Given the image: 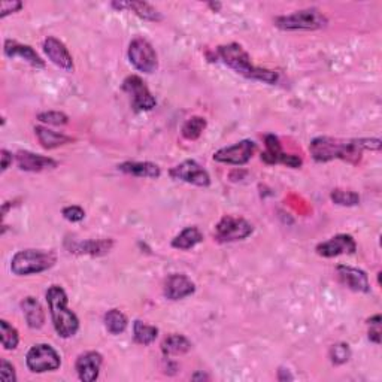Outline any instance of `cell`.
<instances>
[{
	"label": "cell",
	"mask_w": 382,
	"mask_h": 382,
	"mask_svg": "<svg viewBox=\"0 0 382 382\" xmlns=\"http://www.w3.org/2000/svg\"><path fill=\"white\" fill-rule=\"evenodd\" d=\"M257 143L251 139H244L216 151L214 154V160L223 164H232V166H244L253 159Z\"/></svg>",
	"instance_id": "30bf717a"
},
{
	"label": "cell",
	"mask_w": 382,
	"mask_h": 382,
	"mask_svg": "<svg viewBox=\"0 0 382 382\" xmlns=\"http://www.w3.org/2000/svg\"><path fill=\"white\" fill-rule=\"evenodd\" d=\"M0 379H2L3 382H15L17 381L15 367L13 363H9L6 358L0 361Z\"/></svg>",
	"instance_id": "d590c367"
},
{
	"label": "cell",
	"mask_w": 382,
	"mask_h": 382,
	"mask_svg": "<svg viewBox=\"0 0 382 382\" xmlns=\"http://www.w3.org/2000/svg\"><path fill=\"white\" fill-rule=\"evenodd\" d=\"M38 120L48 126H65L69 122V117L60 111H45L38 113Z\"/></svg>",
	"instance_id": "1f68e13d"
},
{
	"label": "cell",
	"mask_w": 382,
	"mask_h": 382,
	"mask_svg": "<svg viewBox=\"0 0 382 382\" xmlns=\"http://www.w3.org/2000/svg\"><path fill=\"white\" fill-rule=\"evenodd\" d=\"M0 159H2V172H6L8 168L13 164L15 156L11 151H8V150L3 148L2 151H0Z\"/></svg>",
	"instance_id": "74e56055"
},
{
	"label": "cell",
	"mask_w": 382,
	"mask_h": 382,
	"mask_svg": "<svg viewBox=\"0 0 382 382\" xmlns=\"http://www.w3.org/2000/svg\"><path fill=\"white\" fill-rule=\"evenodd\" d=\"M117 169L126 175H132L136 178H150L157 180L161 175L160 166L151 161H124L118 164Z\"/></svg>",
	"instance_id": "ffe728a7"
},
{
	"label": "cell",
	"mask_w": 382,
	"mask_h": 382,
	"mask_svg": "<svg viewBox=\"0 0 382 382\" xmlns=\"http://www.w3.org/2000/svg\"><path fill=\"white\" fill-rule=\"evenodd\" d=\"M196 292V284L184 273H172L166 278L163 287V294L168 301L177 302L187 299Z\"/></svg>",
	"instance_id": "5bb4252c"
},
{
	"label": "cell",
	"mask_w": 382,
	"mask_h": 382,
	"mask_svg": "<svg viewBox=\"0 0 382 382\" xmlns=\"http://www.w3.org/2000/svg\"><path fill=\"white\" fill-rule=\"evenodd\" d=\"M111 6L117 11H122V9H127L133 14H136L139 18L145 19V22L151 23H159L163 19L161 13H159L156 8L147 2H112Z\"/></svg>",
	"instance_id": "44dd1931"
},
{
	"label": "cell",
	"mask_w": 382,
	"mask_h": 382,
	"mask_svg": "<svg viewBox=\"0 0 382 382\" xmlns=\"http://www.w3.org/2000/svg\"><path fill=\"white\" fill-rule=\"evenodd\" d=\"M22 311L26 318V323L30 328H42L45 324V312L42 305L39 303L36 297H24L22 301Z\"/></svg>",
	"instance_id": "7402d4cb"
},
{
	"label": "cell",
	"mask_w": 382,
	"mask_h": 382,
	"mask_svg": "<svg viewBox=\"0 0 382 382\" xmlns=\"http://www.w3.org/2000/svg\"><path fill=\"white\" fill-rule=\"evenodd\" d=\"M23 2H18V0H13V2L5 0V2L0 3V18H5L9 14L18 13L19 9H23Z\"/></svg>",
	"instance_id": "8d00e7d4"
},
{
	"label": "cell",
	"mask_w": 382,
	"mask_h": 382,
	"mask_svg": "<svg viewBox=\"0 0 382 382\" xmlns=\"http://www.w3.org/2000/svg\"><path fill=\"white\" fill-rule=\"evenodd\" d=\"M191 349V342L184 335L173 333L163 339L161 351L164 356H182Z\"/></svg>",
	"instance_id": "484cf974"
},
{
	"label": "cell",
	"mask_w": 382,
	"mask_h": 382,
	"mask_svg": "<svg viewBox=\"0 0 382 382\" xmlns=\"http://www.w3.org/2000/svg\"><path fill=\"white\" fill-rule=\"evenodd\" d=\"M273 23L281 30H318L327 26V17L317 8L301 9L288 15L276 17Z\"/></svg>",
	"instance_id": "5b68a950"
},
{
	"label": "cell",
	"mask_w": 382,
	"mask_h": 382,
	"mask_svg": "<svg viewBox=\"0 0 382 382\" xmlns=\"http://www.w3.org/2000/svg\"><path fill=\"white\" fill-rule=\"evenodd\" d=\"M215 56L224 66L232 69L234 74L241 75L246 79L260 81L269 86H273L280 81V74H278V72L254 66L250 54L246 53L242 45L236 42L220 45L215 51Z\"/></svg>",
	"instance_id": "7a4b0ae2"
},
{
	"label": "cell",
	"mask_w": 382,
	"mask_h": 382,
	"mask_svg": "<svg viewBox=\"0 0 382 382\" xmlns=\"http://www.w3.org/2000/svg\"><path fill=\"white\" fill-rule=\"evenodd\" d=\"M130 65L142 74L151 75L159 69V57L156 49L145 38H135L127 49Z\"/></svg>",
	"instance_id": "8992f818"
},
{
	"label": "cell",
	"mask_w": 382,
	"mask_h": 382,
	"mask_svg": "<svg viewBox=\"0 0 382 382\" xmlns=\"http://www.w3.org/2000/svg\"><path fill=\"white\" fill-rule=\"evenodd\" d=\"M42 48L45 56L49 58V61L53 65H56L57 67L63 69L65 72H72L74 70V58H72L69 49L66 48V45L61 42L60 39L54 38V36H48L44 42H42Z\"/></svg>",
	"instance_id": "9a60e30c"
},
{
	"label": "cell",
	"mask_w": 382,
	"mask_h": 382,
	"mask_svg": "<svg viewBox=\"0 0 382 382\" xmlns=\"http://www.w3.org/2000/svg\"><path fill=\"white\" fill-rule=\"evenodd\" d=\"M169 175L173 180L196 185V187L206 189L211 185V175L196 160H184L172 168Z\"/></svg>",
	"instance_id": "8fae6325"
},
{
	"label": "cell",
	"mask_w": 382,
	"mask_h": 382,
	"mask_svg": "<svg viewBox=\"0 0 382 382\" xmlns=\"http://www.w3.org/2000/svg\"><path fill=\"white\" fill-rule=\"evenodd\" d=\"M206 126H208V122H206V118L194 116L191 118H189L187 121L184 122V126L181 129V133L184 139L187 141H196L202 136V133L205 132Z\"/></svg>",
	"instance_id": "f1b7e54d"
},
{
	"label": "cell",
	"mask_w": 382,
	"mask_h": 382,
	"mask_svg": "<svg viewBox=\"0 0 382 382\" xmlns=\"http://www.w3.org/2000/svg\"><path fill=\"white\" fill-rule=\"evenodd\" d=\"M278 379H280V381H293V375L290 374V370L280 369V372H278Z\"/></svg>",
	"instance_id": "f35d334b"
},
{
	"label": "cell",
	"mask_w": 382,
	"mask_h": 382,
	"mask_svg": "<svg viewBox=\"0 0 382 382\" xmlns=\"http://www.w3.org/2000/svg\"><path fill=\"white\" fill-rule=\"evenodd\" d=\"M208 6L212 9L214 13H220L221 8H223V3H220V2H209Z\"/></svg>",
	"instance_id": "ab89813d"
},
{
	"label": "cell",
	"mask_w": 382,
	"mask_h": 382,
	"mask_svg": "<svg viewBox=\"0 0 382 382\" xmlns=\"http://www.w3.org/2000/svg\"><path fill=\"white\" fill-rule=\"evenodd\" d=\"M35 135H36L40 145H42V148H45V150H54V148L63 147V145H67V143H70V142H74V139L65 135V133L54 132L45 126H36Z\"/></svg>",
	"instance_id": "603a6c76"
},
{
	"label": "cell",
	"mask_w": 382,
	"mask_h": 382,
	"mask_svg": "<svg viewBox=\"0 0 382 382\" xmlns=\"http://www.w3.org/2000/svg\"><path fill=\"white\" fill-rule=\"evenodd\" d=\"M61 215H63V218L69 223H79L86 218V211L78 205H69L61 211Z\"/></svg>",
	"instance_id": "836d02e7"
},
{
	"label": "cell",
	"mask_w": 382,
	"mask_h": 382,
	"mask_svg": "<svg viewBox=\"0 0 382 382\" xmlns=\"http://www.w3.org/2000/svg\"><path fill=\"white\" fill-rule=\"evenodd\" d=\"M369 324V340L376 345L381 344V315L376 314L375 317H372L367 319Z\"/></svg>",
	"instance_id": "e575fe53"
},
{
	"label": "cell",
	"mask_w": 382,
	"mask_h": 382,
	"mask_svg": "<svg viewBox=\"0 0 382 382\" xmlns=\"http://www.w3.org/2000/svg\"><path fill=\"white\" fill-rule=\"evenodd\" d=\"M266 150L262 152V160L266 164H284L292 169H299L303 164V160L294 156V154H287L282 150L281 141L275 135H267L264 138Z\"/></svg>",
	"instance_id": "7c38bea8"
},
{
	"label": "cell",
	"mask_w": 382,
	"mask_h": 382,
	"mask_svg": "<svg viewBox=\"0 0 382 382\" xmlns=\"http://www.w3.org/2000/svg\"><path fill=\"white\" fill-rule=\"evenodd\" d=\"M112 239H88L84 242H77L70 246V253L90 254V255H103L112 250Z\"/></svg>",
	"instance_id": "d4e9b609"
},
{
	"label": "cell",
	"mask_w": 382,
	"mask_h": 382,
	"mask_svg": "<svg viewBox=\"0 0 382 382\" xmlns=\"http://www.w3.org/2000/svg\"><path fill=\"white\" fill-rule=\"evenodd\" d=\"M15 160L18 168L24 172H44L56 169L58 163L47 156H40V154H35L32 151L22 150L15 154Z\"/></svg>",
	"instance_id": "ac0fdd59"
},
{
	"label": "cell",
	"mask_w": 382,
	"mask_h": 382,
	"mask_svg": "<svg viewBox=\"0 0 382 382\" xmlns=\"http://www.w3.org/2000/svg\"><path fill=\"white\" fill-rule=\"evenodd\" d=\"M330 199H332L333 203L339 206H357L360 205V194L353 191V190H342V189H335L332 193H330Z\"/></svg>",
	"instance_id": "4dcf8cb0"
},
{
	"label": "cell",
	"mask_w": 382,
	"mask_h": 382,
	"mask_svg": "<svg viewBox=\"0 0 382 382\" xmlns=\"http://www.w3.org/2000/svg\"><path fill=\"white\" fill-rule=\"evenodd\" d=\"M253 224L242 218V216L224 215L215 225L214 237L215 241H218L221 244H230L246 239V237H250L253 234Z\"/></svg>",
	"instance_id": "52a82bcc"
},
{
	"label": "cell",
	"mask_w": 382,
	"mask_h": 382,
	"mask_svg": "<svg viewBox=\"0 0 382 382\" xmlns=\"http://www.w3.org/2000/svg\"><path fill=\"white\" fill-rule=\"evenodd\" d=\"M26 365L33 374H45V372H54L61 366V357L51 345L36 344L29 349Z\"/></svg>",
	"instance_id": "ba28073f"
},
{
	"label": "cell",
	"mask_w": 382,
	"mask_h": 382,
	"mask_svg": "<svg viewBox=\"0 0 382 382\" xmlns=\"http://www.w3.org/2000/svg\"><path fill=\"white\" fill-rule=\"evenodd\" d=\"M328 356H330V360H332L333 365H336V366L345 365L351 357V348L348 344H344V342L336 344L330 348Z\"/></svg>",
	"instance_id": "d6a6232c"
},
{
	"label": "cell",
	"mask_w": 382,
	"mask_h": 382,
	"mask_svg": "<svg viewBox=\"0 0 382 382\" xmlns=\"http://www.w3.org/2000/svg\"><path fill=\"white\" fill-rule=\"evenodd\" d=\"M315 251L319 257L324 259H332V257L344 255V254H354L357 251V242L351 234L342 233L330 237L328 241L318 244Z\"/></svg>",
	"instance_id": "4fadbf2b"
},
{
	"label": "cell",
	"mask_w": 382,
	"mask_h": 382,
	"mask_svg": "<svg viewBox=\"0 0 382 382\" xmlns=\"http://www.w3.org/2000/svg\"><path fill=\"white\" fill-rule=\"evenodd\" d=\"M0 337H2V347L8 351L15 349L19 344L18 330L6 319H0Z\"/></svg>",
	"instance_id": "f546056e"
},
{
	"label": "cell",
	"mask_w": 382,
	"mask_h": 382,
	"mask_svg": "<svg viewBox=\"0 0 382 382\" xmlns=\"http://www.w3.org/2000/svg\"><path fill=\"white\" fill-rule=\"evenodd\" d=\"M381 147L382 141L379 138L339 139L318 136L309 143V152L317 163L344 160L349 164H358L365 151H381Z\"/></svg>",
	"instance_id": "6da1fadb"
},
{
	"label": "cell",
	"mask_w": 382,
	"mask_h": 382,
	"mask_svg": "<svg viewBox=\"0 0 382 382\" xmlns=\"http://www.w3.org/2000/svg\"><path fill=\"white\" fill-rule=\"evenodd\" d=\"M103 323H105V328L113 336L121 335L126 332V328L129 326V319L126 314L121 312L120 309H111L103 317Z\"/></svg>",
	"instance_id": "4316f807"
},
{
	"label": "cell",
	"mask_w": 382,
	"mask_h": 382,
	"mask_svg": "<svg viewBox=\"0 0 382 382\" xmlns=\"http://www.w3.org/2000/svg\"><path fill=\"white\" fill-rule=\"evenodd\" d=\"M200 242H203V233L200 232L199 227L196 225H190L185 227L182 232H180V234H177L172 239V248L175 250H182L187 251L194 248L196 245H199Z\"/></svg>",
	"instance_id": "cb8c5ba5"
},
{
	"label": "cell",
	"mask_w": 382,
	"mask_h": 382,
	"mask_svg": "<svg viewBox=\"0 0 382 382\" xmlns=\"http://www.w3.org/2000/svg\"><path fill=\"white\" fill-rule=\"evenodd\" d=\"M45 299L56 333L63 339L75 336L79 330V318L67 306L69 299L65 288L60 285H51L47 290Z\"/></svg>",
	"instance_id": "3957f363"
},
{
	"label": "cell",
	"mask_w": 382,
	"mask_h": 382,
	"mask_svg": "<svg viewBox=\"0 0 382 382\" xmlns=\"http://www.w3.org/2000/svg\"><path fill=\"white\" fill-rule=\"evenodd\" d=\"M57 262L53 251L22 250L14 254L11 260V272L17 276L38 275L51 269Z\"/></svg>",
	"instance_id": "277c9868"
},
{
	"label": "cell",
	"mask_w": 382,
	"mask_h": 382,
	"mask_svg": "<svg viewBox=\"0 0 382 382\" xmlns=\"http://www.w3.org/2000/svg\"><path fill=\"white\" fill-rule=\"evenodd\" d=\"M122 91L127 93L132 99V108L142 112V111H151L156 108L157 100L152 96V93L147 87L143 79L138 75H130L122 81L121 86Z\"/></svg>",
	"instance_id": "9c48e42d"
},
{
	"label": "cell",
	"mask_w": 382,
	"mask_h": 382,
	"mask_svg": "<svg viewBox=\"0 0 382 382\" xmlns=\"http://www.w3.org/2000/svg\"><path fill=\"white\" fill-rule=\"evenodd\" d=\"M3 53L8 58H22L26 63L36 69L45 67V60H42V57H40L32 47L19 44L18 40L6 39L3 44Z\"/></svg>",
	"instance_id": "e0dca14e"
},
{
	"label": "cell",
	"mask_w": 382,
	"mask_h": 382,
	"mask_svg": "<svg viewBox=\"0 0 382 382\" xmlns=\"http://www.w3.org/2000/svg\"><path fill=\"white\" fill-rule=\"evenodd\" d=\"M337 276L339 281L342 282L349 290L356 293H369L370 292V282L369 276L365 271L357 269V267L351 266H337Z\"/></svg>",
	"instance_id": "d6986e66"
},
{
	"label": "cell",
	"mask_w": 382,
	"mask_h": 382,
	"mask_svg": "<svg viewBox=\"0 0 382 382\" xmlns=\"http://www.w3.org/2000/svg\"><path fill=\"white\" fill-rule=\"evenodd\" d=\"M103 365V356L97 351H87L81 354L75 361V369L78 378L82 382H95L99 375Z\"/></svg>",
	"instance_id": "2e32d148"
},
{
	"label": "cell",
	"mask_w": 382,
	"mask_h": 382,
	"mask_svg": "<svg viewBox=\"0 0 382 382\" xmlns=\"http://www.w3.org/2000/svg\"><path fill=\"white\" fill-rule=\"evenodd\" d=\"M159 336V328L156 326H150L147 323L141 321V319H136L135 323H133V339H135V342L139 345H151L154 340L157 339Z\"/></svg>",
	"instance_id": "83f0119b"
}]
</instances>
